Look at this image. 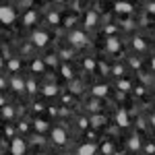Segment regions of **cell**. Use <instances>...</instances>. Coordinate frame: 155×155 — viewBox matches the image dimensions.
Here are the masks:
<instances>
[{
	"instance_id": "45",
	"label": "cell",
	"mask_w": 155,
	"mask_h": 155,
	"mask_svg": "<svg viewBox=\"0 0 155 155\" xmlns=\"http://www.w3.org/2000/svg\"><path fill=\"white\" fill-rule=\"evenodd\" d=\"M35 155H46V153H35Z\"/></svg>"
},
{
	"instance_id": "16",
	"label": "cell",
	"mask_w": 155,
	"mask_h": 155,
	"mask_svg": "<svg viewBox=\"0 0 155 155\" xmlns=\"http://www.w3.org/2000/svg\"><path fill=\"white\" fill-rule=\"evenodd\" d=\"M37 23V12L35 11H27V15L23 17V25L25 27H31V25Z\"/></svg>"
},
{
	"instance_id": "20",
	"label": "cell",
	"mask_w": 155,
	"mask_h": 155,
	"mask_svg": "<svg viewBox=\"0 0 155 155\" xmlns=\"http://www.w3.org/2000/svg\"><path fill=\"white\" fill-rule=\"evenodd\" d=\"M128 149H130V151H139V149H141V139H139V134H132L130 139H128Z\"/></svg>"
},
{
	"instance_id": "35",
	"label": "cell",
	"mask_w": 155,
	"mask_h": 155,
	"mask_svg": "<svg viewBox=\"0 0 155 155\" xmlns=\"http://www.w3.org/2000/svg\"><path fill=\"white\" fill-rule=\"evenodd\" d=\"M128 62H130V66H132V68H137V71H139V66H141V62H139V58H134V56H130V60H128Z\"/></svg>"
},
{
	"instance_id": "7",
	"label": "cell",
	"mask_w": 155,
	"mask_h": 155,
	"mask_svg": "<svg viewBox=\"0 0 155 155\" xmlns=\"http://www.w3.org/2000/svg\"><path fill=\"white\" fill-rule=\"evenodd\" d=\"M97 23H99V15H97V11H89L87 17H85V29H93Z\"/></svg>"
},
{
	"instance_id": "4",
	"label": "cell",
	"mask_w": 155,
	"mask_h": 155,
	"mask_svg": "<svg viewBox=\"0 0 155 155\" xmlns=\"http://www.w3.org/2000/svg\"><path fill=\"white\" fill-rule=\"evenodd\" d=\"M17 19V11L12 6H6V4H0V23L2 25H12Z\"/></svg>"
},
{
	"instance_id": "39",
	"label": "cell",
	"mask_w": 155,
	"mask_h": 155,
	"mask_svg": "<svg viewBox=\"0 0 155 155\" xmlns=\"http://www.w3.org/2000/svg\"><path fill=\"white\" fill-rule=\"evenodd\" d=\"M64 25H66V27H72V25H74V17H68V19L64 21Z\"/></svg>"
},
{
	"instance_id": "6",
	"label": "cell",
	"mask_w": 155,
	"mask_h": 155,
	"mask_svg": "<svg viewBox=\"0 0 155 155\" xmlns=\"http://www.w3.org/2000/svg\"><path fill=\"white\" fill-rule=\"evenodd\" d=\"M106 50L110 52V54H116V52H120V39H118V35L106 37Z\"/></svg>"
},
{
	"instance_id": "17",
	"label": "cell",
	"mask_w": 155,
	"mask_h": 155,
	"mask_svg": "<svg viewBox=\"0 0 155 155\" xmlns=\"http://www.w3.org/2000/svg\"><path fill=\"white\" fill-rule=\"evenodd\" d=\"M0 116H2L4 120H12V118H15V107L4 104V106L0 107Z\"/></svg>"
},
{
	"instance_id": "23",
	"label": "cell",
	"mask_w": 155,
	"mask_h": 155,
	"mask_svg": "<svg viewBox=\"0 0 155 155\" xmlns=\"http://www.w3.org/2000/svg\"><path fill=\"white\" fill-rule=\"evenodd\" d=\"M31 72H46L44 60H33V62H31Z\"/></svg>"
},
{
	"instance_id": "2",
	"label": "cell",
	"mask_w": 155,
	"mask_h": 155,
	"mask_svg": "<svg viewBox=\"0 0 155 155\" xmlns=\"http://www.w3.org/2000/svg\"><path fill=\"white\" fill-rule=\"evenodd\" d=\"M68 41L74 48H85L87 46V33L81 31V29H72L71 33H68Z\"/></svg>"
},
{
	"instance_id": "1",
	"label": "cell",
	"mask_w": 155,
	"mask_h": 155,
	"mask_svg": "<svg viewBox=\"0 0 155 155\" xmlns=\"http://www.w3.org/2000/svg\"><path fill=\"white\" fill-rule=\"evenodd\" d=\"M48 41H50V35L46 31H41V29H35V31L31 33V37H29V44H31L33 48H46Z\"/></svg>"
},
{
	"instance_id": "9",
	"label": "cell",
	"mask_w": 155,
	"mask_h": 155,
	"mask_svg": "<svg viewBox=\"0 0 155 155\" xmlns=\"http://www.w3.org/2000/svg\"><path fill=\"white\" fill-rule=\"evenodd\" d=\"M107 118L104 116V114H93L91 118H89V126L91 128H101V126H106Z\"/></svg>"
},
{
	"instance_id": "34",
	"label": "cell",
	"mask_w": 155,
	"mask_h": 155,
	"mask_svg": "<svg viewBox=\"0 0 155 155\" xmlns=\"http://www.w3.org/2000/svg\"><path fill=\"white\" fill-rule=\"evenodd\" d=\"M145 11L153 15V12H155V2H151V0H149V2H145Z\"/></svg>"
},
{
	"instance_id": "24",
	"label": "cell",
	"mask_w": 155,
	"mask_h": 155,
	"mask_svg": "<svg viewBox=\"0 0 155 155\" xmlns=\"http://www.w3.org/2000/svg\"><path fill=\"white\" fill-rule=\"evenodd\" d=\"M116 89L124 91V93H130L132 91V83L130 81H118V83H116Z\"/></svg>"
},
{
	"instance_id": "10",
	"label": "cell",
	"mask_w": 155,
	"mask_h": 155,
	"mask_svg": "<svg viewBox=\"0 0 155 155\" xmlns=\"http://www.w3.org/2000/svg\"><path fill=\"white\" fill-rule=\"evenodd\" d=\"M114 11L116 12H122V15H130L132 11H134V6H132L130 2H114Z\"/></svg>"
},
{
	"instance_id": "25",
	"label": "cell",
	"mask_w": 155,
	"mask_h": 155,
	"mask_svg": "<svg viewBox=\"0 0 155 155\" xmlns=\"http://www.w3.org/2000/svg\"><path fill=\"white\" fill-rule=\"evenodd\" d=\"M81 91H83V81H74V79H72V83H71V93L79 95Z\"/></svg>"
},
{
	"instance_id": "11",
	"label": "cell",
	"mask_w": 155,
	"mask_h": 155,
	"mask_svg": "<svg viewBox=\"0 0 155 155\" xmlns=\"http://www.w3.org/2000/svg\"><path fill=\"white\" fill-rule=\"evenodd\" d=\"M116 124L122 126V128H126V126L130 124V120H128V112H126V110H118V112H116Z\"/></svg>"
},
{
	"instance_id": "41",
	"label": "cell",
	"mask_w": 155,
	"mask_h": 155,
	"mask_svg": "<svg viewBox=\"0 0 155 155\" xmlns=\"http://www.w3.org/2000/svg\"><path fill=\"white\" fill-rule=\"evenodd\" d=\"M19 6L21 8H27V6H31V2H19Z\"/></svg>"
},
{
	"instance_id": "31",
	"label": "cell",
	"mask_w": 155,
	"mask_h": 155,
	"mask_svg": "<svg viewBox=\"0 0 155 155\" xmlns=\"http://www.w3.org/2000/svg\"><path fill=\"white\" fill-rule=\"evenodd\" d=\"M112 74H114V77H122V74H124V66H122V64H114V66H112Z\"/></svg>"
},
{
	"instance_id": "5",
	"label": "cell",
	"mask_w": 155,
	"mask_h": 155,
	"mask_svg": "<svg viewBox=\"0 0 155 155\" xmlns=\"http://www.w3.org/2000/svg\"><path fill=\"white\" fill-rule=\"evenodd\" d=\"M11 153L12 155H25L27 153V143H25L21 137H15L11 141Z\"/></svg>"
},
{
	"instance_id": "37",
	"label": "cell",
	"mask_w": 155,
	"mask_h": 155,
	"mask_svg": "<svg viewBox=\"0 0 155 155\" xmlns=\"http://www.w3.org/2000/svg\"><path fill=\"white\" fill-rule=\"evenodd\" d=\"M145 151H147V155H153V153H155V145H153V143H147Z\"/></svg>"
},
{
	"instance_id": "12",
	"label": "cell",
	"mask_w": 155,
	"mask_h": 155,
	"mask_svg": "<svg viewBox=\"0 0 155 155\" xmlns=\"http://www.w3.org/2000/svg\"><path fill=\"white\" fill-rule=\"evenodd\" d=\"M97 153V145L95 143H85L79 147V151H77V155H95Z\"/></svg>"
},
{
	"instance_id": "36",
	"label": "cell",
	"mask_w": 155,
	"mask_h": 155,
	"mask_svg": "<svg viewBox=\"0 0 155 155\" xmlns=\"http://www.w3.org/2000/svg\"><path fill=\"white\" fill-rule=\"evenodd\" d=\"M116 29H118L116 25H107V27H106V33H107V37H110V35H114V33H116Z\"/></svg>"
},
{
	"instance_id": "30",
	"label": "cell",
	"mask_w": 155,
	"mask_h": 155,
	"mask_svg": "<svg viewBox=\"0 0 155 155\" xmlns=\"http://www.w3.org/2000/svg\"><path fill=\"white\" fill-rule=\"evenodd\" d=\"M101 153H104V155H114V153H116V149H114V145H112V143H106L104 147H101Z\"/></svg>"
},
{
	"instance_id": "40",
	"label": "cell",
	"mask_w": 155,
	"mask_h": 155,
	"mask_svg": "<svg viewBox=\"0 0 155 155\" xmlns=\"http://www.w3.org/2000/svg\"><path fill=\"white\" fill-rule=\"evenodd\" d=\"M132 89L137 91V95H143V93H145V87H132Z\"/></svg>"
},
{
	"instance_id": "14",
	"label": "cell",
	"mask_w": 155,
	"mask_h": 155,
	"mask_svg": "<svg viewBox=\"0 0 155 155\" xmlns=\"http://www.w3.org/2000/svg\"><path fill=\"white\" fill-rule=\"evenodd\" d=\"M132 48L137 50V52H147V48H149V46H147V41H145L143 37L134 35V37H132Z\"/></svg>"
},
{
	"instance_id": "43",
	"label": "cell",
	"mask_w": 155,
	"mask_h": 155,
	"mask_svg": "<svg viewBox=\"0 0 155 155\" xmlns=\"http://www.w3.org/2000/svg\"><path fill=\"white\" fill-rule=\"evenodd\" d=\"M2 68H4V58L0 56V71H2Z\"/></svg>"
},
{
	"instance_id": "26",
	"label": "cell",
	"mask_w": 155,
	"mask_h": 155,
	"mask_svg": "<svg viewBox=\"0 0 155 155\" xmlns=\"http://www.w3.org/2000/svg\"><path fill=\"white\" fill-rule=\"evenodd\" d=\"M48 23L50 25H60V15L56 11H50L48 12Z\"/></svg>"
},
{
	"instance_id": "22",
	"label": "cell",
	"mask_w": 155,
	"mask_h": 155,
	"mask_svg": "<svg viewBox=\"0 0 155 155\" xmlns=\"http://www.w3.org/2000/svg\"><path fill=\"white\" fill-rule=\"evenodd\" d=\"M87 107H89V110H91L93 114H99V112H101V101H99L97 97H93V99H91V101L87 104Z\"/></svg>"
},
{
	"instance_id": "3",
	"label": "cell",
	"mask_w": 155,
	"mask_h": 155,
	"mask_svg": "<svg viewBox=\"0 0 155 155\" xmlns=\"http://www.w3.org/2000/svg\"><path fill=\"white\" fill-rule=\"evenodd\" d=\"M50 139H52V143L54 145H66V141H68V134H66V128L64 126H54L52 128V132H50Z\"/></svg>"
},
{
	"instance_id": "29",
	"label": "cell",
	"mask_w": 155,
	"mask_h": 155,
	"mask_svg": "<svg viewBox=\"0 0 155 155\" xmlns=\"http://www.w3.org/2000/svg\"><path fill=\"white\" fill-rule=\"evenodd\" d=\"M56 62H58L56 60V54H46L44 56V64L46 66H56Z\"/></svg>"
},
{
	"instance_id": "18",
	"label": "cell",
	"mask_w": 155,
	"mask_h": 155,
	"mask_svg": "<svg viewBox=\"0 0 155 155\" xmlns=\"http://www.w3.org/2000/svg\"><path fill=\"white\" fill-rule=\"evenodd\" d=\"M33 128H35L37 132H46V130H50V124L41 118H35L33 120Z\"/></svg>"
},
{
	"instance_id": "32",
	"label": "cell",
	"mask_w": 155,
	"mask_h": 155,
	"mask_svg": "<svg viewBox=\"0 0 155 155\" xmlns=\"http://www.w3.org/2000/svg\"><path fill=\"white\" fill-rule=\"evenodd\" d=\"M77 126L83 128V130H85V128H89V118H85V116H83V118H79V120H77Z\"/></svg>"
},
{
	"instance_id": "38",
	"label": "cell",
	"mask_w": 155,
	"mask_h": 155,
	"mask_svg": "<svg viewBox=\"0 0 155 155\" xmlns=\"http://www.w3.org/2000/svg\"><path fill=\"white\" fill-rule=\"evenodd\" d=\"M31 48H33V46H31V44H27V46L23 48V56H29V54H31Z\"/></svg>"
},
{
	"instance_id": "19",
	"label": "cell",
	"mask_w": 155,
	"mask_h": 155,
	"mask_svg": "<svg viewBox=\"0 0 155 155\" xmlns=\"http://www.w3.org/2000/svg\"><path fill=\"white\" fill-rule=\"evenodd\" d=\"M83 68L87 72H95L97 71V62L93 58H83Z\"/></svg>"
},
{
	"instance_id": "42",
	"label": "cell",
	"mask_w": 155,
	"mask_h": 155,
	"mask_svg": "<svg viewBox=\"0 0 155 155\" xmlns=\"http://www.w3.org/2000/svg\"><path fill=\"white\" fill-rule=\"evenodd\" d=\"M4 87H6V81H4V79L0 77V89H4Z\"/></svg>"
},
{
	"instance_id": "8",
	"label": "cell",
	"mask_w": 155,
	"mask_h": 155,
	"mask_svg": "<svg viewBox=\"0 0 155 155\" xmlns=\"http://www.w3.org/2000/svg\"><path fill=\"white\" fill-rule=\"evenodd\" d=\"M11 89L17 91V93H23L25 91V81L19 77V74H12L11 77Z\"/></svg>"
},
{
	"instance_id": "28",
	"label": "cell",
	"mask_w": 155,
	"mask_h": 155,
	"mask_svg": "<svg viewBox=\"0 0 155 155\" xmlns=\"http://www.w3.org/2000/svg\"><path fill=\"white\" fill-rule=\"evenodd\" d=\"M25 91H29V93H37V83L33 81V79L25 81Z\"/></svg>"
},
{
	"instance_id": "13",
	"label": "cell",
	"mask_w": 155,
	"mask_h": 155,
	"mask_svg": "<svg viewBox=\"0 0 155 155\" xmlns=\"http://www.w3.org/2000/svg\"><path fill=\"white\" fill-rule=\"evenodd\" d=\"M91 93H93V97L101 99V97H106L107 93H110V87H107V85H93Z\"/></svg>"
},
{
	"instance_id": "46",
	"label": "cell",
	"mask_w": 155,
	"mask_h": 155,
	"mask_svg": "<svg viewBox=\"0 0 155 155\" xmlns=\"http://www.w3.org/2000/svg\"><path fill=\"white\" fill-rule=\"evenodd\" d=\"M114 155H122V153H114Z\"/></svg>"
},
{
	"instance_id": "44",
	"label": "cell",
	"mask_w": 155,
	"mask_h": 155,
	"mask_svg": "<svg viewBox=\"0 0 155 155\" xmlns=\"http://www.w3.org/2000/svg\"><path fill=\"white\" fill-rule=\"evenodd\" d=\"M4 104H6V101H4V97H2V95H0V107H2V106H4Z\"/></svg>"
},
{
	"instance_id": "27",
	"label": "cell",
	"mask_w": 155,
	"mask_h": 155,
	"mask_svg": "<svg viewBox=\"0 0 155 155\" xmlns=\"http://www.w3.org/2000/svg\"><path fill=\"white\" fill-rule=\"evenodd\" d=\"M8 68H11L12 72H17L19 68H21V60L17 58V56H12V58L8 60Z\"/></svg>"
},
{
	"instance_id": "33",
	"label": "cell",
	"mask_w": 155,
	"mask_h": 155,
	"mask_svg": "<svg viewBox=\"0 0 155 155\" xmlns=\"http://www.w3.org/2000/svg\"><path fill=\"white\" fill-rule=\"evenodd\" d=\"M74 54H72V50H60V58L62 60H71Z\"/></svg>"
},
{
	"instance_id": "21",
	"label": "cell",
	"mask_w": 155,
	"mask_h": 155,
	"mask_svg": "<svg viewBox=\"0 0 155 155\" xmlns=\"http://www.w3.org/2000/svg\"><path fill=\"white\" fill-rule=\"evenodd\" d=\"M60 74H62L66 81H72V79H74V74H72V68L68 66V64H62V66H60Z\"/></svg>"
},
{
	"instance_id": "15",
	"label": "cell",
	"mask_w": 155,
	"mask_h": 155,
	"mask_svg": "<svg viewBox=\"0 0 155 155\" xmlns=\"http://www.w3.org/2000/svg\"><path fill=\"white\" fill-rule=\"evenodd\" d=\"M41 93L46 97H54V95H58V87L54 83H46L44 87H41Z\"/></svg>"
}]
</instances>
